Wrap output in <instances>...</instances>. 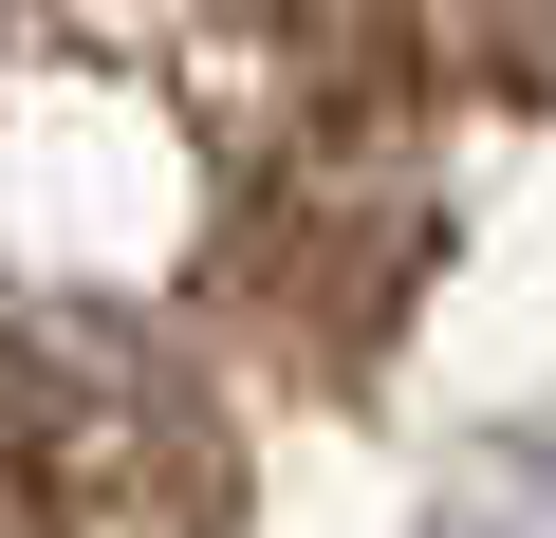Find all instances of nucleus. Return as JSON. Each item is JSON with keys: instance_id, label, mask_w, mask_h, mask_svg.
<instances>
[{"instance_id": "obj_1", "label": "nucleus", "mask_w": 556, "mask_h": 538, "mask_svg": "<svg viewBox=\"0 0 556 538\" xmlns=\"http://www.w3.org/2000/svg\"><path fill=\"white\" fill-rule=\"evenodd\" d=\"M223 409L130 316H0V538H223Z\"/></svg>"}]
</instances>
